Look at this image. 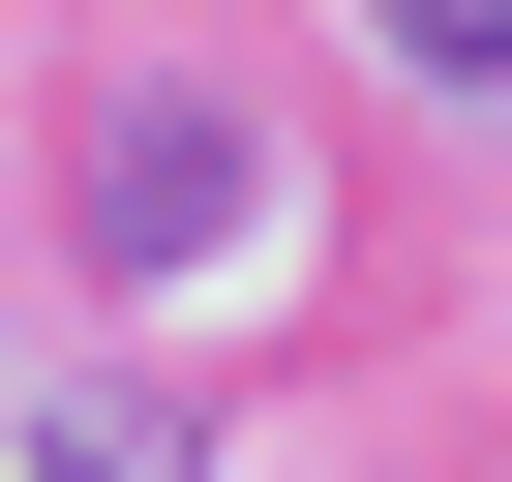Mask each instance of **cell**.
Listing matches in <instances>:
<instances>
[{
    "label": "cell",
    "mask_w": 512,
    "mask_h": 482,
    "mask_svg": "<svg viewBox=\"0 0 512 482\" xmlns=\"http://www.w3.org/2000/svg\"><path fill=\"white\" fill-rule=\"evenodd\" d=\"M241 181H272V151H241L211 91H121V121H91V272H211Z\"/></svg>",
    "instance_id": "cell-1"
},
{
    "label": "cell",
    "mask_w": 512,
    "mask_h": 482,
    "mask_svg": "<svg viewBox=\"0 0 512 482\" xmlns=\"http://www.w3.org/2000/svg\"><path fill=\"white\" fill-rule=\"evenodd\" d=\"M362 61L392 91H512V0H362Z\"/></svg>",
    "instance_id": "cell-2"
},
{
    "label": "cell",
    "mask_w": 512,
    "mask_h": 482,
    "mask_svg": "<svg viewBox=\"0 0 512 482\" xmlns=\"http://www.w3.org/2000/svg\"><path fill=\"white\" fill-rule=\"evenodd\" d=\"M31 482H181V422H121V392H61V422H31Z\"/></svg>",
    "instance_id": "cell-3"
}]
</instances>
